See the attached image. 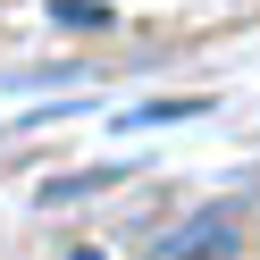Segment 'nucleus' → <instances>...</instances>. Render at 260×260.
<instances>
[{
    "instance_id": "nucleus-1",
    "label": "nucleus",
    "mask_w": 260,
    "mask_h": 260,
    "mask_svg": "<svg viewBox=\"0 0 260 260\" xmlns=\"http://www.w3.org/2000/svg\"><path fill=\"white\" fill-rule=\"evenodd\" d=\"M235 252H243V210L235 202H202L185 226H168L151 243V260H235Z\"/></svg>"
},
{
    "instance_id": "nucleus-3",
    "label": "nucleus",
    "mask_w": 260,
    "mask_h": 260,
    "mask_svg": "<svg viewBox=\"0 0 260 260\" xmlns=\"http://www.w3.org/2000/svg\"><path fill=\"white\" fill-rule=\"evenodd\" d=\"M202 109H210V101H143L126 126H176V118H202Z\"/></svg>"
},
{
    "instance_id": "nucleus-2",
    "label": "nucleus",
    "mask_w": 260,
    "mask_h": 260,
    "mask_svg": "<svg viewBox=\"0 0 260 260\" xmlns=\"http://www.w3.org/2000/svg\"><path fill=\"white\" fill-rule=\"evenodd\" d=\"M126 159H109V168H68V176H42L34 185V210H68V202H84V193H109V185H126Z\"/></svg>"
},
{
    "instance_id": "nucleus-5",
    "label": "nucleus",
    "mask_w": 260,
    "mask_h": 260,
    "mask_svg": "<svg viewBox=\"0 0 260 260\" xmlns=\"http://www.w3.org/2000/svg\"><path fill=\"white\" fill-rule=\"evenodd\" d=\"M68 260H109V252H92V243H76V252H68Z\"/></svg>"
},
{
    "instance_id": "nucleus-4",
    "label": "nucleus",
    "mask_w": 260,
    "mask_h": 260,
    "mask_svg": "<svg viewBox=\"0 0 260 260\" xmlns=\"http://www.w3.org/2000/svg\"><path fill=\"white\" fill-rule=\"evenodd\" d=\"M59 17H68V25H109V9H101V0H59Z\"/></svg>"
}]
</instances>
